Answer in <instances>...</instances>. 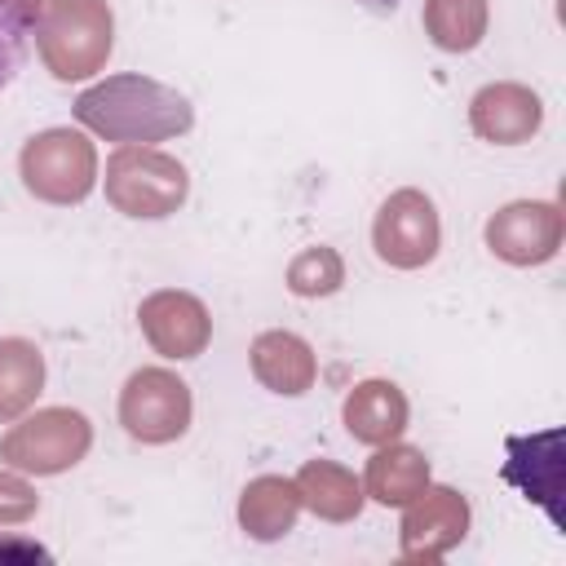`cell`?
Returning a JSON list of instances; mask_svg holds the SVG:
<instances>
[{
  "mask_svg": "<svg viewBox=\"0 0 566 566\" xmlns=\"http://www.w3.org/2000/svg\"><path fill=\"white\" fill-rule=\"evenodd\" d=\"M71 115L84 133L115 146H155V142L181 137L195 124L190 97L142 71H124L88 84L75 97Z\"/></svg>",
  "mask_w": 566,
  "mask_h": 566,
  "instance_id": "6da1fadb",
  "label": "cell"
},
{
  "mask_svg": "<svg viewBox=\"0 0 566 566\" xmlns=\"http://www.w3.org/2000/svg\"><path fill=\"white\" fill-rule=\"evenodd\" d=\"M31 35L53 80H88L115 49V13L106 0H49Z\"/></svg>",
  "mask_w": 566,
  "mask_h": 566,
  "instance_id": "7a4b0ae2",
  "label": "cell"
},
{
  "mask_svg": "<svg viewBox=\"0 0 566 566\" xmlns=\"http://www.w3.org/2000/svg\"><path fill=\"white\" fill-rule=\"evenodd\" d=\"M106 203L133 221H164L190 195V172L177 155L159 146H119L102 177Z\"/></svg>",
  "mask_w": 566,
  "mask_h": 566,
  "instance_id": "3957f363",
  "label": "cell"
},
{
  "mask_svg": "<svg viewBox=\"0 0 566 566\" xmlns=\"http://www.w3.org/2000/svg\"><path fill=\"white\" fill-rule=\"evenodd\" d=\"M93 447V424L75 407H40L9 420L0 438V464L27 478H57L75 469Z\"/></svg>",
  "mask_w": 566,
  "mask_h": 566,
  "instance_id": "277c9868",
  "label": "cell"
},
{
  "mask_svg": "<svg viewBox=\"0 0 566 566\" xmlns=\"http://www.w3.org/2000/svg\"><path fill=\"white\" fill-rule=\"evenodd\" d=\"M18 177L22 186L53 208L84 203L97 186V146L84 128H44L27 137L18 155Z\"/></svg>",
  "mask_w": 566,
  "mask_h": 566,
  "instance_id": "5b68a950",
  "label": "cell"
},
{
  "mask_svg": "<svg viewBox=\"0 0 566 566\" xmlns=\"http://www.w3.org/2000/svg\"><path fill=\"white\" fill-rule=\"evenodd\" d=\"M195 398L172 367H137L119 389V424L146 447L177 442L190 429Z\"/></svg>",
  "mask_w": 566,
  "mask_h": 566,
  "instance_id": "8992f818",
  "label": "cell"
},
{
  "mask_svg": "<svg viewBox=\"0 0 566 566\" xmlns=\"http://www.w3.org/2000/svg\"><path fill=\"white\" fill-rule=\"evenodd\" d=\"M371 248L394 270H420V265H429L438 256V248H442V221H438L433 199L424 190H416V186L394 190L376 208Z\"/></svg>",
  "mask_w": 566,
  "mask_h": 566,
  "instance_id": "52a82bcc",
  "label": "cell"
},
{
  "mask_svg": "<svg viewBox=\"0 0 566 566\" xmlns=\"http://www.w3.org/2000/svg\"><path fill=\"white\" fill-rule=\"evenodd\" d=\"M469 500L447 486V482H429L416 500L402 504V522H398V553L402 562H438L447 557L455 544H464L469 535Z\"/></svg>",
  "mask_w": 566,
  "mask_h": 566,
  "instance_id": "ba28073f",
  "label": "cell"
},
{
  "mask_svg": "<svg viewBox=\"0 0 566 566\" xmlns=\"http://www.w3.org/2000/svg\"><path fill=\"white\" fill-rule=\"evenodd\" d=\"M566 217L553 199H513L486 217V248L504 265H544L557 256Z\"/></svg>",
  "mask_w": 566,
  "mask_h": 566,
  "instance_id": "9c48e42d",
  "label": "cell"
},
{
  "mask_svg": "<svg viewBox=\"0 0 566 566\" xmlns=\"http://www.w3.org/2000/svg\"><path fill=\"white\" fill-rule=\"evenodd\" d=\"M137 327L164 358H199L212 340V314L195 292L181 287H155L137 305Z\"/></svg>",
  "mask_w": 566,
  "mask_h": 566,
  "instance_id": "30bf717a",
  "label": "cell"
},
{
  "mask_svg": "<svg viewBox=\"0 0 566 566\" xmlns=\"http://www.w3.org/2000/svg\"><path fill=\"white\" fill-rule=\"evenodd\" d=\"M469 128L491 146H522L544 128V102L531 84L495 80L469 97Z\"/></svg>",
  "mask_w": 566,
  "mask_h": 566,
  "instance_id": "8fae6325",
  "label": "cell"
},
{
  "mask_svg": "<svg viewBox=\"0 0 566 566\" xmlns=\"http://www.w3.org/2000/svg\"><path fill=\"white\" fill-rule=\"evenodd\" d=\"M340 420H345V429H349L354 442H363V447H385V442H394V438L407 433L411 402H407V394H402L394 380L367 376V380H358V385L345 394Z\"/></svg>",
  "mask_w": 566,
  "mask_h": 566,
  "instance_id": "7c38bea8",
  "label": "cell"
},
{
  "mask_svg": "<svg viewBox=\"0 0 566 566\" xmlns=\"http://www.w3.org/2000/svg\"><path fill=\"white\" fill-rule=\"evenodd\" d=\"M248 363H252V376L270 389V394H283V398H301L314 389L318 380V358H314V345L287 327H270L252 340L248 349Z\"/></svg>",
  "mask_w": 566,
  "mask_h": 566,
  "instance_id": "4fadbf2b",
  "label": "cell"
},
{
  "mask_svg": "<svg viewBox=\"0 0 566 566\" xmlns=\"http://www.w3.org/2000/svg\"><path fill=\"white\" fill-rule=\"evenodd\" d=\"M504 478L526 491V500H539L548 517L562 526V429H544L531 438H509Z\"/></svg>",
  "mask_w": 566,
  "mask_h": 566,
  "instance_id": "5bb4252c",
  "label": "cell"
},
{
  "mask_svg": "<svg viewBox=\"0 0 566 566\" xmlns=\"http://www.w3.org/2000/svg\"><path fill=\"white\" fill-rule=\"evenodd\" d=\"M301 509L305 504H301L296 478L261 473L239 491V531L248 539H256V544H274L296 526Z\"/></svg>",
  "mask_w": 566,
  "mask_h": 566,
  "instance_id": "9a60e30c",
  "label": "cell"
},
{
  "mask_svg": "<svg viewBox=\"0 0 566 566\" xmlns=\"http://www.w3.org/2000/svg\"><path fill=\"white\" fill-rule=\"evenodd\" d=\"M429 455L402 438L385 442L371 451L367 469H363V491L367 500L385 504V509H402L407 500H416L424 486H429Z\"/></svg>",
  "mask_w": 566,
  "mask_h": 566,
  "instance_id": "2e32d148",
  "label": "cell"
},
{
  "mask_svg": "<svg viewBox=\"0 0 566 566\" xmlns=\"http://www.w3.org/2000/svg\"><path fill=\"white\" fill-rule=\"evenodd\" d=\"M296 491H301V504L323 517V522H354L367 504V491H363V478H354V469L336 464V460H305L296 469Z\"/></svg>",
  "mask_w": 566,
  "mask_h": 566,
  "instance_id": "e0dca14e",
  "label": "cell"
},
{
  "mask_svg": "<svg viewBox=\"0 0 566 566\" xmlns=\"http://www.w3.org/2000/svg\"><path fill=\"white\" fill-rule=\"evenodd\" d=\"M44 389V354L27 336H0V420H18Z\"/></svg>",
  "mask_w": 566,
  "mask_h": 566,
  "instance_id": "ac0fdd59",
  "label": "cell"
},
{
  "mask_svg": "<svg viewBox=\"0 0 566 566\" xmlns=\"http://www.w3.org/2000/svg\"><path fill=\"white\" fill-rule=\"evenodd\" d=\"M424 35L442 53H473L486 40L491 4L486 0H424L420 9Z\"/></svg>",
  "mask_w": 566,
  "mask_h": 566,
  "instance_id": "d6986e66",
  "label": "cell"
},
{
  "mask_svg": "<svg viewBox=\"0 0 566 566\" xmlns=\"http://www.w3.org/2000/svg\"><path fill=\"white\" fill-rule=\"evenodd\" d=\"M283 283H287L292 296H305V301L332 296V292H340V283H345V261H340L336 248L310 243V248H301V252L287 261Z\"/></svg>",
  "mask_w": 566,
  "mask_h": 566,
  "instance_id": "ffe728a7",
  "label": "cell"
},
{
  "mask_svg": "<svg viewBox=\"0 0 566 566\" xmlns=\"http://www.w3.org/2000/svg\"><path fill=\"white\" fill-rule=\"evenodd\" d=\"M40 513V495L27 482V473L0 464V526H27Z\"/></svg>",
  "mask_w": 566,
  "mask_h": 566,
  "instance_id": "44dd1931",
  "label": "cell"
},
{
  "mask_svg": "<svg viewBox=\"0 0 566 566\" xmlns=\"http://www.w3.org/2000/svg\"><path fill=\"white\" fill-rule=\"evenodd\" d=\"M27 35H31V31H27V27L4 9V13H0V88L18 75L22 53H27Z\"/></svg>",
  "mask_w": 566,
  "mask_h": 566,
  "instance_id": "7402d4cb",
  "label": "cell"
},
{
  "mask_svg": "<svg viewBox=\"0 0 566 566\" xmlns=\"http://www.w3.org/2000/svg\"><path fill=\"white\" fill-rule=\"evenodd\" d=\"M0 562H53V553L27 535H0Z\"/></svg>",
  "mask_w": 566,
  "mask_h": 566,
  "instance_id": "603a6c76",
  "label": "cell"
},
{
  "mask_svg": "<svg viewBox=\"0 0 566 566\" xmlns=\"http://www.w3.org/2000/svg\"><path fill=\"white\" fill-rule=\"evenodd\" d=\"M44 4H49V0H9V13L31 31V27H35V18L44 13Z\"/></svg>",
  "mask_w": 566,
  "mask_h": 566,
  "instance_id": "cb8c5ba5",
  "label": "cell"
},
{
  "mask_svg": "<svg viewBox=\"0 0 566 566\" xmlns=\"http://www.w3.org/2000/svg\"><path fill=\"white\" fill-rule=\"evenodd\" d=\"M367 4H389V9H394V4H398V0H367Z\"/></svg>",
  "mask_w": 566,
  "mask_h": 566,
  "instance_id": "d4e9b609",
  "label": "cell"
},
{
  "mask_svg": "<svg viewBox=\"0 0 566 566\" xmlns=\"http://www.w3.org/2000/svg\"><path fill=\"white\" fill-rule=\"evenodd\" d=\"M4 9H9V0H0V13H4Z\"/></svg>",
  "mask_w": 566,
  "mask_h": 566,
  "instance_id": "484cf974",
  "label": "cell"
}]
</instances>
